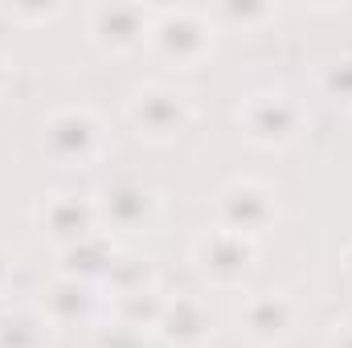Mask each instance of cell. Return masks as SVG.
<instances>
[{
	"label": "cell",
	"mask_w": 352,
	"mask_h": 348,
	"mask_svg": "<svg viewBox=\"0 0 352 348\" xmlns=\"http://www.w3.org/2000/svg\"><path fill=\"white\" fill-rule=\"evenodd\" d=\"M41 345V320L33 316H4L0 320V348H37Z\"/></svg>",
	"instance_id": "cell-16"
},
{
	"label": "cell",
	"mask_w": 352,
	"mask_h": 348,
	"mask_svg": "<svg viewBox=\"0 0 352 348\" xmlns=\"http://www.w3.org/2000/svg\"><path fill=\"white\" fill-rule=\"evenodd\" d=\"M41 148L58 160V164H94L107 148V135H102V123L82 111V107H66V111H54L45 123H41Z\"/></svg>",
	"instance_id": "cell-1"
},
{
	"label": "cell",
	"mask_w": 352,
	"mask_h": 348,
	"mask_svg": "<svg viewBox=\"0 0 352 348\" xmlns=\"http://www.w3.org/2000/svg\"><path fill=\"white\" fill-rule=\"evenodd\" d=\"M328 348H352V324H349V328H340V332L328 340Z\"/></svg>",
	"instance_id": "cell-20"
},
{
	"label": "cell",
	"mask_w": 352,
	"mask_h": 348,
	"mask_svg": "<svg viewBox=\"0 0 352 348\" xmlns=\"http://www.w3.org/2000/svg\"><path fill=\"white\" fill-rule=\"evenodd\" d=\"M152 21L156 17L148 8H140V4H98L90 12V37L111 54H127L140 41H148Z\"/></svg>",
	"instance_id": "cell-8"
},
{
	"label": "cell",
	"mask_w": 352,
	"mask_h": 348,
	"mask_svg": "<svg viewBox=\"0 0 352 348\" xmlns=\"http://www.w3.org/2000/svg\"><path fill=\"white\" fill-rule=\"evenodd\" d=\"M217 17L221 21H238V25H254V21L270 17V8L266 4H226V8H217Z\"/></svg>",
	"instance_id": "cell-18"
},
{
	"label": "cell",
	"mask_w": 352,
	"mask_h": 348,
	"mask_svg": "<svg viewBox=\"0 0 352 348\" xmlns=\"http://www.w3.org/2000/svg\"><path fill=\"white\" fill-rule=\"evenodd\" d=\"M94 348H144V332H135L127 324H107V328H98Z\"/></svg>",
	"instance_id": "cell-17"
},
{
	"label": "cell",
	"mask_w": 352,
	"mask_h": 348,
	"mask_svg": "<svg viewBox=\"0 0 352 348\" xmlns=\"http://www.w3.org/2000/svg\"><path fill=\"white\" fill-rule=\"evenodd\" d=\"M4 83H8V66H4V58H0V90H4Z\"/></svg>",
	"instance_id": "cell-23"
},
{
	"label": "cell",
	"mask_w": 352,
	"mask_h": 348,
	"mask_svg": "<svg viewBox=\"0 0 352 348\" xmlns=\"http://www.w3.org/2000/svg\"><path fill=\"white\" fill-rule=\"evenodd\" d=\"M156 332L176 348H201L209 340V332H213V316H209V307L201 299L176 295V299L164 303V316H160Z\"/></svg>",
	"instance_id": "cell-11"
},
{
	"label": "cell",
	"mask_w": 352,
	"mask_h": 348,
	"mask_svg": "<svg viewBox=\"0 0 352 348\" xmlns=\"http://www.w3.org/2000/svg\"><path fill=\"white\" fill-rule=\"evenodd\" d=\"M164 295L160 287H144V291H127V295H115V324H127L135 332H148L160 324L164 316Z\"/></svg>",
	"instance_id": "cell-14"
},
{
	"label": "cell",
	"mask_w": 352,
	"mask_h": 348,
	"mask_svg": "<svg viewBox=\"0 0 352 348\" xmlns=\"http://www.w3.org/2000/svg\"><path fill=\"white\" fill-rule=\"evenodd\" d=\"M127 119H131V127H135L144 140L164 144V140H176V135L192 123V107H188V98L173 87H144V90L131 94Z\"/></svg>",
	"instance_id": "cell-4"
},
{
	"label": "cell",
	"mask_w": 352,
	"mask_h": 348,
	"mask_svg": "<svg viewBox=\"0 0 352 348\" xmlns=\"http://www.w3.org/2000/svg\"><path fill=\"white\" fill-rule=\"evenodd\" d=\"M148 45L156 58L173 62V66H197L209 58L213 50V25L201 17V12H188V8H176V12H160L152 21V33H148Z\"/></svg>",
	"instance_id": "cell-3"
},
{
	"label": "cell",
	"mask_w": 352,
	"mask_h": 348,
	"mask_svg": "<svg viewBox=\"0 0 352 348\" xmlns=\"http://www.w3.org/2000/svg\"><path fill=\"white\" fill-rule=\"evenodd\" d=\"M115 254H119V250H115L111 234L94 230L90 238H82V242H74V246L62 250V274H66V279H78V283H98V279L111 270Z\"/></svg>",
	"instance_id": "cell-13"
},
{
	"label": "cell",
	"mask_w": 352,
	"mask_h": 348,
	"mask_svg": "<svg viewBox=\"0 0 352 348\" xmlns=\"http://www.w3.org/2000/svg\"><path fill=\"white\" fill-rule=\"evenodd\" d=\"M197 266H201L205 279L230 287V283H238V279L254 266V242L217 226V230H209V234L197 242Z\"/></svg>",
	"instance_id": "cell-6"
},
{
	"label": "cell",
	"mask_w": 352,
	"mask_h": 348,
	"mask_svg": "<svg viewBox=\"0 0 352 348\" xmlns=\"http://www.w3.org/2000/svg\"><path fill=\"white\" fill-rule=\"evenodd\" d=\"M238 328L254 345H274V340H283L295 328V303L287 295H278V291L250 295L242 303V312H238Z\"/></svg>",
	"instance_id": "cell-9"
},
{
	"label": "cell",
	"mask_w": 352,
	"mask_h": 348,
	"mask_svg": "<svg viewBox=\"0 0 352 348\" xmlns=\"http://www.w3.org/2000/svg\"><path fill=\"white\" fill-rule=\"evenodd\" d=\"M8 274H12V262H8L4 250H0V291H4V283H8Z\"/></svg>",
	"instance_id": "cell-22"
},
{
	"label": "cell",
	"mask_w": 352,
	"mask_h": 348,
	"mask_svg": "<svg viewBox=\"0 0 352 348\" xmlns=\"http://www.w3.org/2000/svg\"><path fill=\"white\" fill-rule=\"evenodd\" d=\"M58 8H41V12H29V8H8V17H21V21H33V17H54Z\"/></svg>",
	"instance_id": "cell-21"
},
{
	"label": "cell",
	"mask_w": 352,
	"mask_h": 348,
	"mask_svg": "<svg viewBox=\"0 0 352 348\" xmlns=\"http://www.w3.org/2000/svg\"><path fill=\"white\" fill-rule=\"evenodd\" d=\"M328 90H336V94L352 98V58H344L340 66H332V74H328Z\"/></svg>",
	"instance_id": "cell-19"
},
{
	"label": "cell",
	"mask_w": 352,
	"mask_h": 348,
	"mask_svg": "<svg viewBox=\"0 0 352 348\" xmlns=\"http://www.w3.org/2000/svg\"><path fill=\"white\" fill-rule=\"evenodd\" d=\"M94 209L98 221H107V230H144L156 213V197L135 180H115L111 188L98 193Z\"/></svg>",
	"instance_id": "cell-10"
},
{
	"label": "cell",
	"mask_w": 352,
	"mask_h": 348,
	"mask_svg": "<svg viewBox=\"0 0 352 348\" xmlns=\"http://www.w3.org/2000/svg\"><path fill=\"white\" fill-rule=\"evenodd\" d=\"M37 221H41V234L54 238V242L66 250V246L82 242V238H90V234L98 230V209H94L90 197H78V193H54V197H45Z\"/></svg>",
	"instance_id": "cell-7"
},
{
	"label": "cell",
	"mask_w": 352,
	"mask_h": 348,
	"mask_svg": "<svg viewBox=\"0 0 352 348\" xmlns=\"http://www.w3.org/2000/svg\"><path fill=\"white\" fill-rule=\"evenodd\" d=\"M102 283L111 287V295H127V291H144V287H156V270L152 262L140 259V254H115L111 270L102 274Z\"/></svg>",
	"instance_id": "cell-15"
},
{
	"label": "cell",
	"mask_w": 352,
	"mask_h": 348,
	"mask_svg": "<svg viewBox=\"0 0 352 348\" xmlns=\"http://www.w3.org/2000/svg\"><path fill=\"white\" fill-rule=\"evenodd\" d=\"M238 127L263 144V148H283L299 135L303 127V107L287 94V90H254L250 98H242L238 107Z\"/></svg>",
	"instance_id": "cell-2"
},
{
	"label": "cell",
	"mask_w": 352,
	"mask_h": 348,
	"mask_svg": "<svg viewBox=\"0 0 352 348\" xmlns=\"http://www.w3.org/2000/svg\"><path fill=\"white\" fill-rule=\"evenodd\" d=\"M217 213H221V230L242 234V238L254 242V238H263L266 230L278 221V201L258 180H234V184L221 188Z\"/></svg>",
	"instance_id": "cell-5"
},
{
	"label": "cell",
	"mask_w": 352,
	"mask_h": 348,
	"mask_svg": "<svg viewBox=\"0 0 352 348\" xmlns=\"http://www.w3.org/2000/svg\"><path fill=\"white\" fill-rule=\"evenodd\" d=\"M90 312H94V291H90V283H78V279H58V283H50V291H45V299H41V316L50 320V324H58V328H70V324H82L90 320Z\"/></svg>",
	"instance_id": "cell-12"
}]
</instances>
